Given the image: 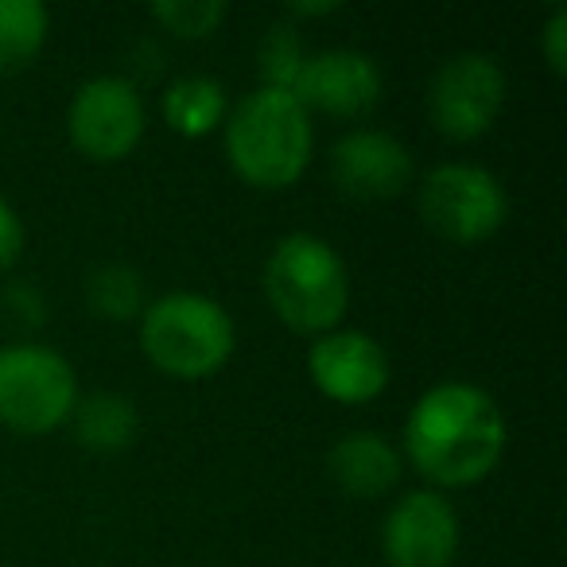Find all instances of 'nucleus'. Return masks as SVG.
I'll return each instance as SVG.
<instances>
[{
	"label": "nucleus",
	"instance_id": "8",
	"mask_svg": "<svg viewBox=\"0 0 567 567\" xmlns=\"http://www.w3.org/2000/svg\"><path fill=\"white\" fill-rule=\"evenodd\" d=\"M509 82L494 55L486 51H458L427 86V117L451 141H474L494 128V121L505 110Z\"/></svg>",
	"mask_w": 567,
	"mask_h": 567
},
{
	"label": "nucleus",
	"instance_id": "3",
	"mask_svg": "<svg viewBox=\"0 0 567 567\" xmlns=\"http://www.w3.org/2000/svg\"><path fill=\"white\" fill-rule=\"evenodd\" d=\"M265 296L284 327L319 339L334 331L350 308L347 260L319 234L280 237L265 260Z\"/></svg>",
	"mask_w": 567,
	"mask_h": 567
},
{
	"label": "nucleus",
	"instance_id": "21",
	"mask_svg": "<svg viewBox=\"0 0 567 567\" xmlns=\"http://www.w3.org/2000/svg\"><path fill=\"white\" fill-rule=\"evenodd\" d=\"M24 221H20L17 206L9 198H0V272L12 268L24 252Z\"/></svg>",
	"mask_w": 567,
	"mask_h": 567
},
{
	"label": "nucleus",
	"instance_id": "6",
	"mask_svg": "<svg viewBox=\"0 0 567 567\" xmlns=\"http://www.w3.org/2000/svg\"><path fill=\"white\" fill-rule=\"evenodd\" d=\"M416 206L424 226L451 245L489 241L509 218V195L489 167L440 164L420 179Z\"/></svg>",
	"mask_w": 567,
	"mask_h": 567
},
{
	"label": "nucleus",
	"instance_id": "13",
	"mask_svg": "<svg viewBox=\"0 0 567 567\" xmlns=\"http://www.w3.org/2000/svg\"><path fill=\"white\" fill-rule=\"evenodd\" d=\"M327 474L342 494L358 502H373L396 489L404 474V458L385 435L378 432H347L327 451Z\"/></svg>",
	"mask_w": 567,
	"mask_h": 567
},
{
	"label": "nucleus",
	"instance_id": "9",
	"mask_svg": "<svg viewBox=\"0 0 567 567\" xmlns=\"http://www.w3.org/2000/svg\"><path fill=\"white\" fill-rule=\"evenodd\" d=\"M458 513L440 489H409L396 497L381 525L389 567H451L458 556Z\"/></svg>",
	"mask_w": 567,
	"mask_h": 567
},
{
	"label": "nucleus",
	"instance_id": "17",
	"mask_svg": "<svg viewBox=\"0 0 567 567\" xmlns=\"http://www.w3.org/2000/svg\"><path fill=\"white\" fill-rule=\"evenodd\" d=\"M86 303L94 316L125 323L144 311V276L133 265H102L86 280Z\"/></svg>",
	"mask_w": 567,
	"mask_h": 567
},
{
	"label": "nucleus",
	"instance_id": "15",
	"mask_svg": "<svg viewBox=\"0 0 567 567\" xmlns=\"http://www.w3.org/2000/svg\"><path fill=\"white\" fill-rule=\"evenodd\" d=\"M164 121L175 128L179 136H210L214 128L226 121L229 113V97L226 86L210 74H183L172 86L164 90Z\"/></svg>",
	"mask_w": 567,
	"mask_h": 567
},
{
	"label": "nucleus",
	"instance_id": "7",
	"mask_svg": "<svg viewBox=\"0 0 567 567\" xmlns=\"http://www.w3.org/2000/svg\"><path fill=\"white\" fill-rule=\"evenodd\" d=\"M148 128V110L133 79L94 74L74 90L66 105V133L71 144L94 164H117L133 156Z\"/></svg>",
	"mask_w": 567,
	"mask_h": 567
},
{
	"label": "nucleus",
	"instance_id": "5",
	"mask_svg": "<svg viewBox=\"0 0 567 567\" xmlns=\"http://www.w3.org/2000/svg\"><path fill=\"white\" fill-rule=\"evenodd\" d=\"M79 404L74 365L43 342L0 347V424L20 435H48Z\"/></svg>",
	"mask_w": 567,
	"mask_h": 567
},
{
	"label": "nucleus",
	"instance_id": "18",
	"mask_svg": "<svg viewBox=\"0 0 567 567\" xmlns=\"http://www.w3.org/2000/svg\"><path fill=\"white\" fill-rule=\"evenodd\" d=\"M303 59H308V51H303L300 32H296L292 20L268 24V32L257 43V66H260V79H265L260 86L292 90L303 71Z\"/></svg>",
	"mask_w": 567,
	"mask_h": 567
},
{
	"label": "nucleus",
	"instance_id": "12",
	"mask_svg": "<svg viewBox=\"0 0 567 567\" xmlns=\"http://www.w3.org/2000/svg\"><path fill=\"white\" fill-rule=\"evenodd\" d=\"M412 152L385 128H350L331 148V179L342 195L362 203H385L412 183Z\"/></svg>",
	"mask_w": 567,
	"mask_h": 567
},
{
	"label": "nucleus",
	"instance_id": "2",
	"mask_svg": "<svg viewBox=\"0 0 567 567\" xmlns=\"http://www.w3.org/2000/svg\"><path fill=\"white\" fill-rule=\"evenodd\" d=\"M226 159L249 187H296L311 167L316 128L292 90L257 86L226 113Z\"/></svg>",
	"mask_w": 567,
	"mask_h": 567
},
{
	"label": "nucleus",
	"instance_id": "19",
	"mask_svg": "<svg viewBox=\"0 0 567 567\" xmlns=\"http://www.w3.org/2000/svg\"><path fill=\"white\" fill-rule=\"evenodd\" d=\"M226 12L229 9L221 0H156L152 4V20L179 40H206L226 20Z\"/></svg>",
	"mask_w": 567,
	"mask_h": 567
},
{
	"label": "nucleus",
	"instance_id": "4",
	"mask_svg": "<svg viewBox=\"0 0 567 567\" xmlns=\"http://www.w3.org/2000/svg\"><path fill=\"white\" fill-rule=\"evenodd\" d=\"M234 316L214 296L167 292L144 303L141 350L159 373L175 381H206L234 358Z\"/></svg>",
	"mask_w": 567,
	"mask_h": 567
},
{
	"label": "nucleus",
	"instance_id": "22",
	"mask_svg": "<svg viewBox=\"0 0 567 567\" xmlns=\"http://www.w3.org/2000/svg\"><path fill=\"white\" fill-rule=\"evenodd\" d=\"M342 4L339 0H319V4H288V20L292 17H331V12H339Z\"/></svg>",
	"mask_w": 567,
	"mask_h": 567
},
{
	"label": "nucleus",
	"instance_id": "16",
	"mask_svg": "<svg viewBox=\"0 0 567 567\" xmlns=\"http://www.w3.org/2000/svg\"><path fill=\"white\" fill-rule=\"evenodd\" d=\"M51 35V12L40 0H0V74L35 63Z\"/></svg>",
	"mask_w": 567,
	"mask_h": 567
},
{
	"label": "nucleus",
	"instance_id": "14",
	"mask_svg": "<svg viewBox=\"0 0 567 567\" xmlns=\"http://www.w3.org/2000/svg\"><path fill=\"white\" fill-rule=\"evenodd\" d=\"M74 440L94 455H117L141 432V412L125 393H90L79 396L71 412Z\"/></svg>",
	"mask_w": 567,
	"mask_h": 567
},
{
	"label": "nucleus",
	"instance_id": "1",
	"mask_svg": "<svg viewBox=\"0 0 567 567\" xmlns=\"http://www.w3.org/2000/svg\"><path fill=\"white\" fill-rule=\"evenodd\" d=\"M509 424L494 396L474 381H440L404 420V455L427 482L463 489L497 471Z\"/></svg>",
	"mask_w": 567,
	"mask_h": 567
},
{
	"label": "nucleus",
	"instance_id": "11",
	"mask_svg": "<svg viewBox=\"0 0 567 567\" xmlns=\"http://www.w3.org/2000/svg\"><path fill=\"white\" fill-rule=\"evenodd\" d=\"M381 90H385V79H381L378 59L354 48H327L303 59L292 94L308 105V113L319 110L350 121L378 110Z\"/></svg>",
	"mask_w": 567,
	"mask_h": 567
},
{
	"label": "nucleus",
	"instance_id": "10",
	"mask_svg": "<svg viewBox=\"0 0 567 567\" xmlns=\"http://www.w3.org/2000/svg\"><path fill=\"white\" fill-rule=\"evenodd\" d=\"M308 378L339 404H365L381 396L393 378L389 350L370 331H327L308 347Z\"/></svg>",
	"mask_w": 567,
	"mask_h": 567
},
{
	"label": "nucleus",
	"instance_id": "20",
	"mask_svg": "<svg viewBox=\"0 0 567 567\" xmlns=\"http://www.w3.org/2000/svg\"><path fill=\"white\" fill-rule=\"evenodd\" d=\"M540 55L551 66V74L567 71V4H556L551 17L540 28Z\"/></svg>",
	"mask_w": 567,
	"mask_h": 567
}]
</instances>
